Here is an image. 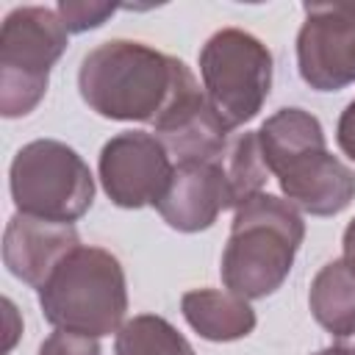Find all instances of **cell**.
Instances as JSON below:
<instances>
[{"label":"cell","instance_id":"1","mask_svg":"<svg viewBox=\"0 0 355 355\" xmlns=\"http://www.w3.org/2000/svg\"><path fill=\"white\" fill-rule=\"evenodd\" d=\"M191 86L197 78L180 58L133 39H108L92 47L78 69L83 103L116 122L155 125Z\"/></svg>","mask_w":355,"mask_h":355},{"label":"cell","instance_id":"2","mask_svg":"<svg viewBox=\"0 0 355 355\" xmlns=\"http://www.w3.org/2000/svg\"><path fill=\"white\" fill-rule=\"evenodd\" d=\"M305 239L300 211L275 194H255L233 214L230 236L222 252V283L244 300L275 294L294 266Z\"/></svg>","mask_w":355,"mask_h":355},{"label":"cell","instance_id":"3","mask_svg":"<svg viewBox=\"0 0 355 355\" xmlns=\"http://www.w3.org/2000/svg\"><path fill=\"white\" fill-rule=\"evenodd\" d=\"M39 308L55 330L92 338L116 333L128 311L122 263L103 247H75L39 288Z\"/></svg>","mask_w":355,"mask_h":355},{"label":"cell","instance_id":"4","mask_svg":"<svg viewBox=\"0 0 355 355\" xmlns=\"http://www.w3.org/2000/svg\"><path fill=\"white\" fill-rule=\"evenodd\" d=\"M69 31L58 11L44 6L14 8L0 28V114H31L50 83V69L67 50Z\"/></svg>","mask_w":355,"mask_h":355},{"label":"cell","instance_id":"5","mask_svg":"<svg viewBox=\"0 0 355 355\" xmlns=\"http://www.w3.org/2000/svg\"><path fill=\"white\" fill-rule=\"evenodd\" d=\"M17 214L72 225L94 200L89 164L64 141L36 139L17 150L8 169Z\"/></svg>","mask_w":355,"mask_h":355},{"label":"cell","instance_id":"6","mask_svg":"<svg viewBox=\"0 0 355 355\" xmlns=\"http://www.w3.org/2000/svg\"><path fill=\"white\" fill-rule=\"evenodd\" d=\"M200 75L208 103L230 128H239L258 116L269 97L272 53L258 36L222 28L200 50Z\"/></svg>","mask_w":355,"mask_h":355},{"label":"cell","instance_id":"7","mask_svg":"<svg viewBox=\"0 0 355 355\" xmlns=\"http://www.w3.org/2000/svg\"><path fill=\"white\" fill-rule=\"evenodd\" d=\"M297 33L300 78L316 92L355 83V3H308Z\"/></svg>","mask_w":355,"mask_h":355},{"label":"cell","instance_id":"8","mask_svg":"<svg viewBox=\"0 0 355 355\" xmlns=\"http://www.w3.org/2000/svg\"><path fill=\"white\" fill-rule=\"evenodd\" d=\"M100 183L119 208L155 205L172 178V158L155 133L125 130L100 150Z\"/></svg>","mask_w":355,"mask_h":355},{"label":"cell","instance_id":"9","mask_svg":"<svg viewBox=\"0 0 355 355\" xmlns=\"http://www.w3.org/2000/svg\"><path fill=\"white\" fill-rule=\"evenodd\" d=\"M164 222L180 233H197L216 222L225 208H233L227 178L219 161H180L164 194L155 202Z\"/></svg>","mask_w":355,"mask_h":355},{"label":"cell","instance_id":"10","mask_svg":"<svg viewBox=\"0 0 355 355\" xmlns=\"http://www.w3.org/2000/svg\"><path fill=\"white\" fill-rule=\"evenodd\" d=\"M272 175L277 178L286 200L311 216H333L355 200V172L330 155L327 147L308 150L286 161Z\"/></svg>","mask_w":355,"mask_h":355},{"label":"cell","instance_id":"11","mask_svg":"<svg viewBox=\"0 0 355 355\" xmlns=\"http://www.w3.org/2000/svg\"><path fill=\"white\" fill-rule=\"evenodd\" d=\"M153 128L175 164L216 161L236 136L233 128L208 103L205 92H200V83L180 94Z\"/></svg>","mask_w":355,"mask_h":355},{"label":"cell","instance_id":"12","mask_svg":"<svg viewBox=\"0 0 355 355\" xmlns=\"http://www.w3.org/2000/svg\"><path fill=\"white\" fill-rule=\"evenodd\" d=\"M75 247H80L78 230L61 222L14 214L3 230V263L17 280L33 286L36 291Z\"/></svg>","mask_w":355,"mask_h":355},{"label":"cell","instance_id":"13","mask_svg":"<svg viewBox=\"0 0 355 355\" xmlns=\"http://www.w3.org/2000/svg\"><path fill=\"white\" fill-rule=\"evenodd\" d=\"M186 322L208 341H236L255 330V311L233 291L194 288L180 297Z\"/></svg>","mask_w":355,"mask_h":355},{"label":"cell","instance_id":"14","mask_svg":"<svg viewBox=\"0 0 355 355\" xmlns=\"http://www.w3.org/2000/svg\"><path fill=\"white\" fill-rule=\"evenodd\" d=\"M313 319L336 338L355 336V269L338 258L324 263L308 291Z\"/></svg>","mask_w":355,"mask_h":355},{"label":"cell","instance_id":"15","mask_svg":"<svg viewBox=\"0 0 355 355\" xmlns=\"http://www.w3.org/2000/svg\"><path fill=\"white\" fill-rule=\"evenodd\" d=\"M258 133V144H261V155L263 164L269 169V175L275 169H280L286 161L316 150V147H327L324 141V130L322 122L302 111V108H280L272 116H266V122L255 130Z\"/></svg>","mask_w":355,"mask_h":355},{"label":"cell","instance_id":"16","mask_svg":"<svg viewBox=\"0 0 355 355\" xmlns=\"http://www.w3.org/2000/svg\"><path fill=\"white\" fill-rule=\"evenodd\" d=\"M216 161L227 178L233 208H239L241 202H247L250 197L263 191V186L269 180V169H266L263 155H261L258 133H252V130L236 133L230 139L227 150L222 153V158H216Z\"/></svg>","mask_w":355,"mask_h":355},{"label":"cell","instance_id":"17","mask_svg":"<svg viewBox=\"0 0 355 355\" xmlns=\"http://www.w3.org/2000/svg\"><path fill=\"white\" fill-rule=\"evenodd\" d=\"M116 355H197L186 336L164 316L139 313L116 330Z\"/></svg>","mask_w":355,"mask_h":355},{"label":"cell","instance_id":"18","mask_svg":"<svg viewBox=\"0 0 355 355\" xmlns=\"http://www.w3.org/2000/svg\"><path fill=\"white\" fill-rule=\"evenodd\" d=\"M58 17L64 22V28L69 33H83L92 28H100L114 11L116 6L111 3H80V0H61L58 3Z\"/></svg>","mask_w":355,"mask_h":355},{"label":"cell","instance_id":"19","mask_svg":"<svg viewBox=\"0 0 355 355\" xmlns=\"http://www.w3.org/2000/svg\"><path fill=\"white\" fill-rule=\"evenodd\" d=\"M39 355H100V344L92 336L55 330L42 341Z\"/></svg>","mask_w":355,"mask_h":355},{"label":"cell","instance_id":"20","mask_svg":"<svg viewBox=\"0 0 355 355\" xmlns=\"http://www.w3.org/2000/svg\"><path fill=\"white\" fill-rule=\"evenodd\" d=\"M336 141H338L341 153H344L349 161H355V100H349L347 108H344L341 116H338Z\"/></svg>","mask_w":355,"mask_h":355},{"label":"cell","instance_id":"21","mask_svg":"<svg viewBox=\"0 0 355 355\" xmlns=\"http://www.w3.org/2000/svg\"><path fill=\"white\" fill-rule=\"evenodd\" d=\"M3 308H6V319H8V336H6V344H3V349H6V352H8V349H11V347H14V341H17V336H19V333H22V330H19V327H14V324H11V322H14V319H17V308H14V302H11V300H8V297H6V300H3Z\"/></svg>","mask_w":355,"mask_h":355},{"label":"cell","instance_id":"22","mask_svg":"<svg viewBox=\"0 0 355 355\" xmlns=\"http://www.w3.org/2000/svg\"><path fill=\"white\" fill-rule=\"evenodd\" d=\"M341 244H344V261L355 269V219H349V225L344 227V239H341Z\"/></svg>","mask_w":355,"mask_h":355},{"label":"cell","instance_id":"23","mask_svg":"<svg viewBox=\"0 0 355 355\" xmlns=\"http://www.w3.org/2000/svg\"><path fill=\"white\" fill-rule=\"evenodd\" d=\"M313 355H355V338H352V341H349V338H338V344L324 347V349H319V352H313Z\"/></svg>","mask_w":355,"mask_h":355}]
</instances>
